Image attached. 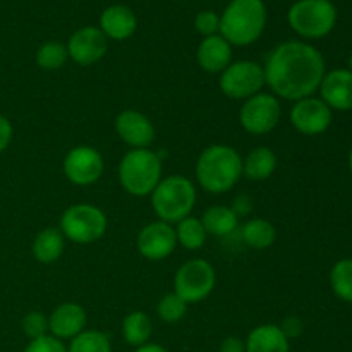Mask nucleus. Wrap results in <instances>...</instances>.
I'll return each mask as SVG.
<instances>
[{
  "instance_id": "36",
  "label": "nucleus",
  "mask_w": 352,
  "mask_h": 352,
  "mask_svg": "<svg viewBox=\"0 0 352 352\" xmlns=\"http://www.w3.org/2000/svg\"><path fill=\"white\" fill-rule=\"evenodd\" d=\"M220 352H246V342L241 337L229 336L220 342Z\"/></svg>"
},
{
  "instance_id": "8",
  "label": "nucleus",
  "mask_w": 352,
  "mask_h": 352,
  "mask_svg": "<svg viewBox=\"0 0 352 352\" xmlns=\"http://www.w3.org/2000/svg\"><path fill=\"white\" fill-rule=\"evenodd\" d=\"M217 285V272L210 261L195 258L179 267L174 277V292L189 306L210 298Z\"/></svg>"
},
{
  "instance_id": "33",
  "label": "nucleus",
  "mask_w": 352,
  "mask_h": 352,
  "mask_svg": "<svg viewBox=\"0 0 352 352\" xmlns=\"http://www.w3.org/2000/svg\"><path fill=\"white\" fill-rule=\"evenodd\" d=\"M24 352H67V347L62 340L55 339L48 333V336L40 337V339L30 340Z\"/></svg>"
},
{
  "instance_id": "30",
  "label": "nucleus",
  "mask_w": 352,
  "mask_h": 352,
  "mask_svg": "<svg viewBox=\"0 0 352 352\" xmlns=\"http://www.w3.org/2000/svg\"><path fill=\"white\" fill-rule=\"evenodd\" d=\"M189 305L182 298H179L174 291L160 298L157 305V315L165 323H177L188 313Z\"/></svg>"
},
{
  "instance_id": "4",
  "label": "nucleus",
  "mask_w": 352,
  "mask_h": 352,
  "mask_svg": "<svg viewBox=\"0 0 352 352\" xmlns=\"http://www.w3.org/2000/svg\"><path fill=\"white\" fill-rule=\"evenodd\" d=\"M151 206L158 220L175 226L182 219L191 215L196 206L198 192L191 179L174 174L162 177L150 196Z\"/></svg>"
},
{
  "instance_id": "19",
  "label": "nucleus",
  "mask_w": 352,
  "mask_h": 352,
  "mask_svg": "<svg viewBox=\"0 0 352 352\" xmlns=\"http://www.w3.org/2000/svg\"><path fill=\"white\" fill-rule=\"evenodd\" d=\"M100 30L105 34L107 40L124 41L129 40L138 30V19L133 9L127 6H110L100 16Z\"/></svg>"
},
{
  "instance_id": "38",
  "label": "nucleus",
  "mask_w": 352,
  "mask_h": 352,
  "mask_svg": "<svg viewBox=\"0 0 352 352\" xmlns=\"http://www.w3.org/2000/svg\"><path fill=\"white\" fill-rule=\"evenodd\" d=\"M349 167H351V172H352V150H351V153H349Z\"/></svg>"
},
{
  "instance_id": "27",
  "label": "nucleus",
  "mask_w": 352,
  "mask_h": 352,
  "mask_svg": "<svg viewBox=\"0 0 352 352\" xmlns=\"http://www.w3.org/2000/svg\"><path fill=\"white\" fill-rule=\"evenodd\" d=\"M67 352H112V342L102 330L86 329L69 340Z\"/></svg>"
},
{
  "instance_id": "3",
  "label": "nucleus",
  "mask_w": 352,
  "mask_h": 352,
  "mask_svg": "<svg viewBox=\"0 0 352 352\" xmlns=\"http://www.w3.org/2000/svg\"><path fill=\"white\" fill-rule=\"evenodd\" d=\"M267 26L263 0H232L220 16V34L232 47H250Z\"/></svg>"
},
{
  "instance_id": "5",
  "label": "nucleus",
  "mask_w": 352,
  "mask_h": 352,
  "mask_svg": "<svg viewBox=\"0 0 352 352\" xmlns=\"http://www.w3.org/2000/svg\"><path fill=\"white\" fill-rule=\"evenodd\" d=\"M162 158L150 148L129 150L119 164V182L127 195L134 198L151 196L164 177Z\"/></svg>"
},
{
  "instance_id": "28",
  "label": "nucleus",
  "mask_w": 352,
  "mask_h": 352,
  "mask_svg": "<svg viewBox=\"0 0 352 352\" xmlns=\"http://www.w3.org/2000/svg\"><path fill=\"white\" fill-rule=\"evenodd\" d=\"M36 64L43 71H58L69 60L67 47L60 41H47L36 50Z\"/></svg>"
},
{
  "instance_id": "24",
  "label": "nucleus",
  "mask_w": 352,
  "mask_h": 352,
  "mask_svg": "<svg viewBox=\"0 0 352 352\" xmlns=\"http://www.w3.org/2000/svg\"><path fill=\"white\" fill-rule=\"evenodd\" d=\"M241 237L248 248L256 251H265L272 248L277 241V229L267 219H250L241 227Z\"/></svg>"
},
{
  "instance_id": "18",
  "label": "nucleus",
  "mask_w": 352,
  "mask_h": 352,
  "mask_svg": "<svg viewBox=\"0 0 352 352\" xmlns=\"http://www.w3.org/2000/svg\"><path fill=\"white\" fill-rule=\"evenodd\" d=\"M232 45L222 34H213V36L203 38L201 43L198 45L196 60L205 72L220 76L232 64Z\"/></svg>"
},
{
  "instance_id": "15",
  "label": "nucleus",
  "mask_w": 352,
  "mask_h": 352,
  "mask_svg": "<svg viewBox=\"0 0 352 352\" xmlns=\"http://www.w3.org/2000/svg\"><path fill=\"white\" fill-rule=\"evenodd\" d=\"M113 129H116L117 136L127 146H131V150L150 148L157 136L153 122L143 112L134 109H126L117 113L116 120H113Z\"/></svg>"
},
{
  "instance_id": "39",
  "label": "nucleus",
  "mask_w": 352,
  "mask_h": 352,
  "mask_svg": "<svg viewBox=\"0 0 352 352\" xmlns=\"http://www.w3.org/2000/svg\"><path fill=\"white\" fill-rule=\"evenodd\" d=\"M349 67H351V69H349V71L352 72V54H351V57H349Z\"/></svg>"
},
{
  "instance_id": "35",
  "label": "nucleus",
  "mask_w": 352,
  "mask_h": 352,
  "mask_svg": "<svg viewBox=\"0 0 352 352\" xmlns=\"http://www.w3.org/2000/svg\"><path fill=\"white\" fill-rule=\"evenodd\" d=\"M282 329V332L285 333L289 340L296 339L302 333V322L298 318V316H287V318L282 322V325H278Z\"/></svg>"
},
{
  "instance_id": "22",
  "label": "nucleus",
  "mask_w": 352,
  "mask_h": 352,
  "mask_svg": "<svg viewBox=\"0 0 352 352\" xmlns=\"http://www.w3.org/2000/svg\"><path fill=\"white\" fill-rule=\"evenodd\" d=\"M65 237L58 227H45L43 230L36 234L33 244H31V253L38 263L52 265L64 254Z\"/></svg>"
},
{
  "instance_id": "1",
  "label": "nucleus",
  "mask_w": 352,
  "mask_h": 352,
  "mask_svg": "<svg viewBox=\"0 0 352 352\" xmlns=\"http://www.w3.org/2000/svg\"><path fill=\"white\" fill-rule=\"evenodd\" d=\"M267 86L278 100H298L318 91L325 76V58L318 48L306 41H284L277 45L263 65Z\"/></svg>"
},
{
  "instance_id": "9",
  "label": "nucleus",
  "mask_w": 352,
  "mask_h": 352,
  "mask_svg": "<svg viewBox=\"0 0 352 352\" xmlns=\"http://www.w3.org/2000/svg\"><path fill=\"white\" fill-rule=\"evenodd\" d=\"M267 86L263 65L254 60L232 62L219 76V88L227 98L244 100L258 95Z\"/></svg>"
},
{
  "instance_id": "23",
  "label": "nucleus",
  "mask_w": 352,
  "mask_h": 352,
  "mask_svg": "<svg viewBox=\"0 0 352 352\" xmlns=\"http://www.w3.org/2000/svg\"><path fill=\"white\" fill-rule=\"evenodd\" d=\"M201 223L206 234L213 237H227L239 227V217L230 206L213 205L205 210Z\"/></svg>"
},
{
  "instance_id": "7",
  "label": "nucleus",
  "mask_w": 352,
  "mask_h": 352,
  "mask_svg": "<svg viewBox=\"0 0 352 352\" xmlns=\"http://www.w3.org/2000/svg\"><path fill=\"white\" fill-rule=\"evenodd\" d=\"M287 19L299 36L318 40L336 28L337 9L330 0H298L289 9Z\"/></svg>"
},
{
  "instance_id": "16",
  "label": "nucleus",
  "mask_w": 352,
  "mask_h": 352,
  "mask_svg": "<svg viewBox=\"0 0 352 352\" xmlns=\"http://www.w3.org/2000/svg\"><path fill=\"white\" fill-rule=\"evenodd\" d=\"M88 315L78 302H62L48 315V333L58 340H71L86 330Z\"/></svg>"
},
{
  "instance_id": "10",
  "label": "nucleus",
  "mask_w": 352,
  "mask_h": 352,
  "mask_svg": "<svg viewBox=\"0 0 352 352\" xmlns=\"http://www.w3.org/2000/svg\"><path fill=\"white\" fill-rule=\"evenodd\" d=\"M282 119L280 100L272 93H258L244 100L239 109V124L251 136H265L278 126Z\"/></svg>"
},
{
  "instance_id": "2",
  "label": "nucleus",
  "mask_w": 352,
  "mask_h": 352,
  "mask_svg": "<svg viewBox=\"0 0 352 352\" xmlns=\"http://www.w3.org/2000/svg\"><path fill=\"white\" fill-rule=\"evenodd\" d=\"M195 174L203 191L223 195L243 179V157L229 144H210L199 153Z\"/></svg>"
},
{
  "instance_id": "17",
  "label": "nucleus",
  "mask_w": 352,
  "mask_h": 352,
  "mask_svg": "<svg viewBox=\"0 0 352 352\" xmlns=\"http://www.w3.org/2000/svg\"><path fill=\"white\" fill-rule=\"evenodd\" d=\"M320 95L330 110H352V72L349 69H336L325 72L320 85Z\"/></svg>"
},
{
  "instance_id": "34",
  "label": "nucleus",
  "mask_w": 352,
  "mask_h": 352,
  "mask_svg": "<svg viewBox=\"0 0 352 352\" xmlns=\"http://www.w3.org/2000/svg\"><path fill=\"white\" fill-rule=\"evenodd\" d=\"M12 136H14V127L10 124V120L7 119L6 116L0 113V153L9 148V144L12 143Z\"/></svg>"
},
{
  "instance_id": "14",
  "label": "nucleus",
  "mask_w": 352,
  "mask_h": 352,
  "mask_svg": "<svg viewBox=\"0 0 352 352\" xmlns=\"http://www.w3.org/2000/svg\"><path fill=\"white\" fill-rule=\"evenodd\" d=\"M67 54L74 64L81 67L102 60L109 50V40L96 26H82L71 34L67 41Z\"/></svg>"
},
{
  "instance_id": "31",
  "label": "nucleus",
  "mask_w": 352,
  "mask_h": 352,
  "mask_svg": "<svg viewBox=\"0 0 352 352\" xmlns=\"http://www.w3.org/2000/svg\"><path fill=\"white\" fill-rule=\"evenodd\" d=\"M23 333L30 340L48 336V316L41 311H30L21 320Z\"/></svg>"
},
{
  "instance_id": "32",
  "label": "nucleus",
  "mask_w": 352,
  "mask_h": 352,
  "mask_svg": "<svg viewBox=\"0 0 352 352\" xmlns=\"http://www.w3.org/2000/svg\"><path fill=\"white\" fill-rule=\"evenodd\" d=\"M195 28L203 38L220 34V16L213 10H201L196 14Z\"/></svg>"
},
{
  "instance_id": "26",
  "label": "nucleus",
  "mask_w": 352,
  "mask_h": 352,
  "mask_svg": "<svg viewBox=\"0 0 352 352\" xmlns=\"http://www.w3.org/2000/svg\"><path fill=\"white\" fill-rule=\"evenodd\" d=\"M175 237H177V246H182L188 251H198L205 246L208 234L203 227L201 219L198 217H186L181 222L174 226Z\"/></svg>"
},
{
  "instance_id": "6",
  "label": "nucleus",
  "mask_w": 352,
  "mask_h": 352,
  "mask_svg": "<svg viewBox=\"0 0 352 352\" xmlns=\"http://www.w3.org/2000/svg\"><path fill=\"white\" fill-rule=\"evenodd\" d=\"M58 229L64 234L65 241L86 246L105 236L109 229V219L102 208L91 203H76L64 210Z\"/></svg>"
},
{
  "instance_id": "29",
  "label": "nucleus",
  "mask_w": 352,
  "mask_h": 352,
  "mask_svg": "<svg viewBox=\"0 0 352 352\" xmlns=\"http://www.w3.org/2000/svg\"><path fill=\"white\" fill-rule=\"evenodd\" d=\"M330 285L337 298L352 302V258H346L333 265L330 272Z\"/></svg>"
},
{
  "instance_id": "37",
  "label": "nucleus",
  "mask_w": 352,
  "mask_h": 352,
  "mask_svg": "<svg viewBox=\"0 0 352 352\" xmlns=\"http://www.w3.org/2000/svg\"><path fill=\"white\" fill-rule=\"evenodd\" d=\"M134 352H168V349H165V347L160 346V344L148 342V344H144V346L138 347Z\"/></svg>"
},
{
  "instance_id": "13",
  "label": "nucleus",
  "mask_w": 352,
  "mask_h": 352,
  "mask_svg": "<svg viewBox=\"0 0 352 352\" xmlns=\"http://www.w3.org/2000/svg\"><path fill=\"white\" fill-rule=\"evenodd\" d=\"M289 120L298 133L305 136H318L332 124V110L322 98L308 96L294 102L289 112Z\"/></svg>"
},
{
  "instance_id": "12",
  "label": "nucleus",
  "mask_w": 352,
  "mask_h": 352,
  "mask_svg": "<svg viewBox=\"0 0 352 352\" xmlns=\"http://www.w3.org/2000/svg\"><path fill=\"white\" fill-rule=\"evenodd\" d=\"M138 253L148 261H164L170 256L177 248L174 226L162 220L146 223L138 232L136 237Z\"/></svg>"
},
{
  "instance_id": "25",
  "label": "nucleus",
  "mask_w": 352,
  "mask_h": 352,
  "mask_svg": "<svg viewBox=\"0 0 352 352\" xmlns=\"http://www.w3.org/2000/svg\"><path fill=\"white\" fill-rule=\"evenodd\" d=\"M153 333V322L144 311H131L122 320V337L131 347H141L150 342Z\"/></svg>"
},
{
  "instance_id": "21",
  "label": "nucleus",
  "mask_w": 352,
  "mask_h": 352,
  "mask_svg": "<svg viewBox=\"0 0 352 352\" xmlns=\"http://www.w3.org/2000/svg\"><path fill=\"white\" fill-rule=\"evenodd\" d=\"M277 153L268 146H256L243 158V177L251 182H263L275 174Z\"/></svg>"
},
{
  "instance_id": "20",
  "label": "nucleus",
  "mask_w": 352,
  "mask_h": 352,
  "mask_svg": "<svg viewBox=\"0 0 352 352\" xmlns=\"http://www.w3.org/2000/svg\"><path fill=\"white\" fill-rule=\"evenodd\" d=\"M246 352H291V340L274 323L258 325L248 333Z\"/></svg>"
},
{
  "instance_id": "11",
  "label": "nucleus",
  "mask_w": 352,
  "mask_h": 352,
  "mask_svg": "<svg viewBox=\"0 0 352 352\" xmlns=\"http://www.w3.org/2000/svg\"><path fill=\"white\" fill-rule=\"evenodd\" d=\"M62 170L71 184L86 188V186L96 184L102 179L105 162H103V155L95 146L79 144L67 151L62 162Z\"/></svg>"
}]
</instances>
